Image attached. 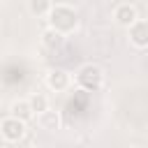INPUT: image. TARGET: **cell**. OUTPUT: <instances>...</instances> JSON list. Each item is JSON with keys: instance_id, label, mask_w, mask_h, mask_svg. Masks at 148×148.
<instances>
[{"instance_id": "cell-1", "label": "cell", "mask_w": 148, "mask_h": 148, "mask_svg": "<svg viewBox=\"0 0 148 148\" xmlns=\"http://www.w3.org/2000/svg\"><path fill=\"white\" fill-rule=\"evenodd\" d=\"M76 25H79V16H76L74 7H69V5H53L51 14H49V28L67 35Z\"/></svg>"}, {"instance_id": "cell-2", "label": "cell", "mask_w": 148, "mask_h": 148, "mask_svg": "<svg viewBox=\"0 0 148 148\" xmlns=\"http://www.w3.org/2000/svg\"><path fill=\"white\" fill-rule=\"evenodd\" d=\"M76 83L83 92H97L102 86H104V72L97 67V65H83L79 72H76Z\"/></svg>"}, {"instance_id": "cell-3", "label": "cell", "mask_w": 148, "mask_h": 148, "mask_svg": "<svg viewBox=\"0 0 148 148\" xmlns=\"http://www.w3.org/2000/svg\"><path fill=\"white\" fill-rule=\"evenodd\" d=\"M0 134H2L5 141H12V143L14 141H21L23 134H25V123L18 120V118H14V116H7L0 123Z\"/></svg>"}, {"instance_id": "cell-4", "label": "cell", "mask_w": 148, "mask_h": 148, "mask_svg": "<svg viewBox=\"0 0 148 148\" xmlns=\"http://www.w3.org/2000/svg\"><path fill=\"white\" fill-rule=\"evenodd\" d=\"M113 21H116L118 25L132 28V25L139 21V16H136V7L130 5V2H118V5L113 7Z\"/></svg>"}, {"instance_id": "cell-5", "label": "cell", "mask_w": 148, "mask_h": 148, "mask_svg": "<svg viewBox=\"0 0 148 148\" xmlns=\"http://www.w3.org/2000/svg\"><path fill=\"white\" fill-rule=\"evenodd\" d=\"M130 30V42L136 46V49H148V21L146 18H139Z\"/></svg>"}, {"instance_id": "cell-6", "label": "cell", "mask_w": 148, "mask_h": 148, "mask_svg": "<svg viewBox=\"0 0 148 148\" xmlns=\"http://www.w3.org/2000/svg\"><path fill=\"white\" fill-rule=\"evenodd\" d=\"M69 74L65 72V69H51L49 74H46V86L51 88V90H56V92H60V90H67L69 88Z\"/></svg>"}, {"instance_id": "cell-7", "label": "cell", "mask_w": 148, "mask_h": 148, "mask_svg": "<svg viewBox=\"0 0 148 148\" xmlns=\"http://www.w3.org/2000/svg\"><path fill=\"white\" fill-rule=\"evenodd\" d=\"M62 44H65V35H62V32H58V30H53V28H46V30L42 32V46H44V49L56 51V49H60Z\"/></svg>"}, {"instance_id": "cell-8", "label": "cell", "mask_w": 148, "mask_h": 148, "mask_svg": "<svg viewBox=\"0 0 148 148\" xmlns=\"http://www.w3.org/2000/svg\"><path fill=\"white\" fill-rule=\"evenodd\" d=\"M12 116L18 118V120H23V123H28V120L35 116V111H32V106H30L28 99H18V102L12 104Z\"/></svg>"}, {"instance_id": "cell-9", "label": "cell", "mask_w": 148, "mask_h": 148, "mask_svg": "<svg viewBox=\"0 0 148 148\" xmlns=\"http://www.w3.org/2000/svg\"><path fill=\"white\" fill-rule=\"evenodd\" d=\"M37 125L42 127V130H58L60 127V116H58V111H46V113H42V116H37Z\"/></svg>"}, {"instance_id": "cell-10", "label": "cell", "mask_w": 148, "mask_h": 148, "mask_svg": "<svg viewBox=\"0 0 148 148\" xmlns=\"http://www.w3.org/2000/svg\"><path fill=\"white\" fill-rule=\"evenodd\" d=\"M28 102H30V106H32L35 116H42V113H46V111H49V99H46L44 95H39V92H37V95H32Z\"/></svg>"}, {"instance_id": "cell-11", "label": "cell", "mask_w": 148, "mask_h": 148, "mask_svg": "<svg viewBox=\"0 0 148 148\" xmlns=\"http://www.w3.org/2000/svg\"><path fill=\"white\" fill-rule=\"evenodd\" d=\"M51 9H53V5L46 2V0H30V12L37 14V16H39V14H46V16H49Z\"/></svg>"}]
</instances>
